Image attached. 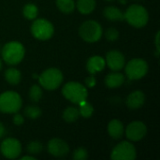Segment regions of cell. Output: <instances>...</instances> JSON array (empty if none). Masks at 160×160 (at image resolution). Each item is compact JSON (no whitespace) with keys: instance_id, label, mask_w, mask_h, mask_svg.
I'll list each match as a JSON object with an SVG mask.
<instances>
[{"instance_id":"cell-4","label":"cell","mask_w":160,"mask_h":160,"mask_svg":"<svg viewBox=\"0 0 160 160\" xmlns=\"http://www.w3.org/2000/svg\"><path fill=\"white\" fill-rule=\"evenodd\" d=\"M22 105L20 95L14 91H7L0 95V112L16 113Z\"/></svg>"},{"instance_id":"cell-1","label":"cell","mask_w":160,"mask_h":160,"mask_svg":"<svg viewBox=\"0 0 160 160\" xmlns=\"http://www.w3.org/2000/svg\"><path fill=\"white\" fill-rule=\"evenodd\" d=\"M124 15L125 20H127L130 25L137 28L145 26L149 20V15L146 8L141 5H131L128 8Z\"/></svg>"},{"instance_id":"cell-11","label":"cell","mask_w":160,"mask_h":160,"mask_svg":"<svg viewBox=\"0 0 160 160\" xmlns=\"http://www.w3.org/2000/svg\"><path fill=\"white\" fill-rule=\"evenodd\" d=\"M146 133H147V128L141 121L131 122L126 129L127 138L132 142H139L142 140L145 137Z\"/></svg>"},{"instance_id":"cell-18","label":"cell","mask_w":160,"mask_h":160,"mask_svg":"<svg viewBox=\"0 0 160 160\" xmlns=\"http://www.w3.org/2000/svg\"><path fill=\"white\" fill-rule=\"evenodd\" d=\"M103 13H104L105 18L108 19L109 21L121 22V21H124L125 20V15L121 11V9H119L118 8L113 7V6L105 8Z\"/></svg>"},{"instance_id":"cell-38","label":"cell","mask_w":160,"mask_h":160,"mask_svg":"<svg viewBox=\"0 0 160 160\" xmlns=\"http://www.w3.org/2000/svg\"><path fill=\"white\" fill-rule=\"evenodd\" d=\"M0 50H1V48H0Z\"/></svg>"},{"instance_id":"cell-7","label":"cell","mask_w":160,"mask_h":160,"mask_svg":"<svg viewBox=\"0 0 160 160\" xmlns=\"http://www.w3.org/2000/svg\"><path fill=\"white\" fill-rule=\"evenodd\" d=\"M148 64L145 60L135 58L130 60L126 66V74L131 81L143 78L148 72Z\"/></svg>"},{"instance_id":"cell-15","label":"cell","mask_w":160,"mask_h":160,"mask_svg":"<svg viewBox=\"0 0 160 160\" xmlns=\"http://www.w3.org/2000/svg\"><path fill=\"white\" fill-rule=\"evenodd\" d=\"M106 66L105 60L100 56H92L88 59L86 64V68L91 75H94L99 71H102Z\"/></svg>"},{"instance_id":"cell-21","label":"cell","mask_w":160,"mask_h":160,"mask_svg":"<svg viewBox=\"0 0 160 160\" xmlns=\"http://www.w3.org/2000/svg\"><path fill=\"white\" fill-rule=\"evenodd\" d=\"M80 116L79 110L75 107H68L63 112V119L68 123L75 122Z\"/></svg>"},{"instance_id":"cell-34","label":"cell","mask_w":160,"mask_h":160,"mask_svg":"<svg viewBox=\"0 0 160 160\" xmlns=\"http://www.w3.org/2000/svg\"><path fill=\"white\" fill-rule=\"evenodd\" d=\"M22 160H36V158H34V157H28V156H24V157H22V158H21Z\"/></svg>"},{"instance_id":"cell-10","label":"cell","mask_w":160,"mask_h":160,"mask_svg":"<svg viewBox=\"0 0 160 160\" xmlns=\"http://www.w3.org/2000/svg\"><path fill=\"white\" fill-rule=\"evenodd\" d=\"M0 150L5 158L9 159H14L21 155L22 145L18 140L14 138H7L2 142Z\"/></svg>"},{"instance_id":"cell-29","label":"cell","mask_w":160,"mask_h":160,"mask_svg":"<svg viewBox=\"0 0 160 160\" xmlns=\"http://www.w3.org/2000/svg\"><path fill=\"white\" fill-rule=\"evenodd\" d=\"M88 158V153L84 148H78L73 153L74 160H85Z\"/></svg>"},{"instance_id":"cell-16","label":"cell","mask_w":160,"mask_h":160,"mask_svg":"<svg viewBox=\"0 0 160 160\" xmlns=\"http://www.w3.org/2000/svg\"><path fill=\"white\" fill-rule=\"evenodd\" d=\"M108 132L112 139L118 140L124 134V125L120 120L113 119L108 125Z\"/></svg>"},{"instance_id":"cell-2","label":"cell","mask_w":160,"mask_h":160,"mask_svg":"<svg viewBox=\"0 0 160 160\" xmlns=\"http://www.w3.org/2000/svg\"><path fill=\"white\" fill-rule=\"evenodd\" d=\"M2 57L3 60L8 65H18L24 56V48L22 44L17 41H10L7 43L2 51Z\"/></svg>"},{"instance_id":"cell-35","label":"cell","mask_w":160,"mask_h":160,"mask_svg":"<svg viewBox=\"0 0 160 160\" xmlns=\"http://www.w3.org/2000/svg\"><path fill=\"white\" fill-rule=\"evenodd\" d=\"M119 2H120L121 4H126V3H127V0H119Z\"/></svg>"},{"instance_id":"cell-27","label":"cell","mask_w":160,"mask_h":160,"mask_svg":"<svg viewBox=\"0 0 160 160\" xmlns=\"http://www.w3.org/2000/svg\"><path fill=\"white\" fill-rule=\"evenodd\" d=\"M42 149H43V146H42L41 142H37V141L31 142L27 145V151L31 155H38V154H40Z\"/></svg>"},{"instance_id":"cell-25","label":"cell","mask_w":160,"mask_h":160,"mask_svg":"<svg viewBox=\"0 0 160 160\" xmlns=\"http://www.w3.org/2000/svg\"><path fill=\"white\" fill-rule=\"evenodd\" d=\"M23 112H24L25 116L30 119H37L41 115V110L38 106H34V105L27 106L24 109Z\"/></svg>"},{"instance_id":"cell-23","label":"cell","mask_w":160,"mask_h":160,"mask_svg":"<svg viewBox=\"0 0 160 160\" xmlns=\"http://www.w3.org/2000/svg\"><path fill=\"white\" fill-rule=\"evenodd\" d=\"M78 105L80 107L78 110H79V112H80V115L81 116H82L84 118L91 117V115L94 112V108H93V106L89 102L86 101V99L81 101Z\"/></svg>"},{"instance_id":"cell-20","label":"cell","mask_w":160,"mask_h":160,"mask_svg":"<svg viewBox=\"0 0 160 160\" xmlns=\"http://www.w3.org/2000/svg\"><path fill=\"white\" fill-rule=\"evenodd\" d=\"M21 78H22L21 72L16 68H8L5 71V79H6V81L8 83L12 84V85L18 84L21 82Z\"/></svg>"},{"instance_id":"cell-8","label":"cell","mask_w":160,"mask_h":160,"mask_svg":"<svg viewBox=\"0 0 160 160\" xmlns=\"http://www.w3.org/2000/svg\"><path fill=\"white\" fill-rule=\"evenodd\" d=\"M53 25L45 19H38L33 22L31 25L32 35L40 40H47L53 35Z\"/></svg>"},{"instance_id":"cell-28","label":"cell","mask_w":160,"mask_h":160,"mask_svg":"<svg viewBox=\"0 0 160 160\" xmlns=\"http://www.w3.org/2000/svg\"><path fill=\"white\" fill-rule=\"evenodd\" d=\"M105 37L109 41H115L119 38V32L115 28H109L105 32Z\"/></svg>"},{"instance_id":"cell-31","label":"cell","mask_w":160,"mask_h":160,"mask_svg":"<svg viewBox=\"0 0 160 160\" xmlns=\"http://www.w3.org/2000/svg\"><path fill=\"white\" fill-rule=\"evenodd\" d=\"M96 83H97V81H96V79H95V77L93 75L85 79V84L87 85V87L92 88V87H94L96 85Z\"/></svg>"},{"instance_id":"cell-19","label":"cell","mask_w":160,"mask_h":160,"mask_svg":"<svg viewBox=\"0 0 160 160\" xmlns=\"http://www.w3.org/2000/svg\"><path fill=\"white\" fill-rule=\"evenodd\" d=\"M96 8V0H78L77 8L82 14H89Z\"/></svg>"},{"instance_id":"cell-24","label":"cell","mask_w":160,"mask_h":160,"mask_svg":"<svg viewBox=\"0 0 160 160\" xmlns=\"http://www.w3.org/2000/svg\"><path fill=\"white\" fill-rule=\"evenodd\" d=\"M22 13H23V16L26 19H28V20H35L37 18V16H38V9L36 5L29 3V4H26L23 7Z\"/></svg>"},{"instance_id":"cell-26","label":"cell","mask_w":160,"mask_h":160,"mask_svg":"<svg viewBox=\"0 0 160 160\" xmlns=\"http://www.w3.org/2000/svg\"><path fill=\"white\" fill-rule=\"evenodd\" d=\"M29 98H30V99L32 101L38 102L40 100V98H42V90H41V88L37 84L32 85L30 90H29Z\"/></svg>"},{"instance_id":"cell-36","label":"cell","mask_w":160,"mask_h":160,"mask_svg":"<svg viewBox=\"0 0 160 160\" xmlns=\"http://www.w3.org/2000/svg\"><path fill=\"white\" fill-rule=\"evenodd\" d=\"M1 68H2V62H1V60H0V70H1Z\"/></svg>"},{"instance_id":"cell-30","label":"cell","mask_w":160,"mask_h":160,"mask_svg":"<svg viewBox=\"0 0 160 160\" xmlns=\"http://www.w3.org/2000/svg\"><path fill=\"white\" fill-rule=\"evenodd\" d=\"M24 119H23V116L22 114H19V113H16L14 116H13V123L14 125L16 126H21L22 125Z\"/></svg>"},{"instance_id":"cell-33","label":"cell","mask_w":160,"mask_h":160,"mask_svg":"<svg viewBox=\"0 0 160 160\" xmlns=\"http://www.w3.org/2000/svg\"><path fill=\"white\" fill-rule=\"evenodd\" d=\"M5 135V127L4 125L0 122V139Z\"/></svg>"},{"instance_id":"cell-22","label":"cell","mask_w":160,"mask_h":160,"mask_svg":"<svg viewBox=\"0 0 160 160\" xmlns=\"http://www.w3.org/2000/svg\"><path fill=\"white\" fill-rule=\"evenodd\" d=\"M56 6L63 13H71L75 8V3L73 0H56Z\"/></svg>"},{"instance_id":"cell-5","label":"cell","mask_w":160,"mask_h":160,"mask_svg":"<svg viewBox=\"0 0 160 160\" xmlns=\"http://www.w3.org/2000/svg\"><path fill=\"white\" fill-rule=\"evenodd\" d=\"M38 82L43 88L47 90H54L61 85L63 82V74L58 68H48L38 77Z\"/></svg>"},{"instance_id":"cell-6","label":"cell","mask_w":160,"mask_h":160,"mask_svg":"<svg viewBox=\"0 0 160 160\" xmlns=\"http://www.w3.org/2000/svg\"><path fill=\"white\" fill-rule=\"evenodd\" d=\"M81 38L86 42H97L100 39L102 36V27L96 21H86L84 22L79 29Z\"/></svg>"},{"instance_id":"cell-14","label":"cell","mask_w":160,"mask_h":160,"mask_svg":"<svg viewBox=\"0 0 160 160\" xmlns=\"http://www.w3.org/2000/svg\"><path fill=\"white\" fill-rule=\"evenodd\" d=\"M144 102H145V96L143 92L140 90L132 92L126 100L127 106L131 110L140 109L144 104Z\"/></svg>"},{"instance_id":"cell-3","label":"cell","mask_w":160,"mask_h":160,"mask_svg":"<svg viewBox=\"0 0 160 160\" xmlns=\"http://www.w3.org/2000/svg\"><path fill=\"white\" fill-rule=\"evenodd\" d=\"M62 94L68 100L74 104H79L81 101L85 100L88 96L86 87L76 82L66 83L62 89Z\"/></svg>"},{"instance_id":"cell-13","label":"cell","mask_w":160,"mask_h":160,"mask_svg":"<svg viewBox=\"0 0 160 160\" xmlns=\"http://www.w3.org/2000/svg\"><path fill=\"white\" fill-rule=\"evenodd\" d=\"M105 62L112 70L118 71L124 68L126 60L123 53L119 51H111L107 53Z\"/></svg>"},{"instance_id":"cell-12","label":"cell","mask_w":160,"mask_h":160,"mask_svg":"<svg viewBox=\"0 0 160 160\" xmlns=\"http://www.w3.org/2000/svg\"><path fill=\"white\" fill-rule=\"evenodd\" d=\"M47 148H48V152L55 158L65 157L69 152V147L68 143L58 138L52 139L48 142Z\"/></svg>"},{"instance_id":"cell-32","label":"cell","mask_w":160,"mask_h":160,"mask_svg":"<svg viewBox=\"0 0 160 160\" xmlns=\"http://www.w3.org/2000/svg\"><path fill=\"white\" fill-rule=\"evenodd\" d=\"M159 35L160 32L158 31L157 33V36H156V45H157V52H156V56L158 57V54H159L160 48H159Z\"/></svg>"},{"instance_id":"cell-17","label":"cell","mask_w":160,"mask_h":160,"mask_svg":"<svg viewBox=\"0 0 160 160\" xmlns=\"http://www.w3.org/2000/svg\"><path fill=\"white\" fill-rule=\"evenodd\" d=\"M125 82V76L119 72H112L106 76L105 78V84L109 88H117L120 87Z\"/></svg>"},{"instance_id":"cell-37","label":"cell","mask_w":160,"mask_h":160,"mask_svg":"<svg viewBox=\"0 0 160 160\" xmlns=\"http://www.w3.org/2000/svg\"><path fill=\"white\" fill-rule=\"evenodd\" d=\"M106 1H112V0H106Z\"/></svg>"},{"instance_id":"cell-9","label":"cell","mask_w":160,"mask_h":160,"mask_svg":"<svg viewBox=\"0 0 160 160\" xmlns=\"http://www.w3.org/2000/svg\"><path fill=\"white\" fill-rule=\"evenodd\" d=\"M136 155V149L132 143L122 142L113 148L111 158L113 160H134Z\"/></svg>"}]
</instances>
